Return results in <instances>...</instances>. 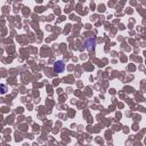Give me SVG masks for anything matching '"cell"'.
Masks as SVG:
<instances>
[{
    "instance_id": "cell-1",
    "label": "cell",
    "mask_w": 146,
    "mask_h": 146,
    "mask_svg": "<svg viewBox=\"0 0 146 146\" xmlns=\"http://www.w3.org/2000/svg\"><path fill=\"white\" fill-rule=\"evenodd\" d=\"M64 67H65L64 63H63V62H60V60H58V62H56V63H55L54 70H55V72H57V73H62V72L64 71Z\"/></svg>"
},
{
    "instance_id": "cell-2",
    "label": "cell",
    "mask_w": 146,
    "mask_h": 146,
    "mask_svg": "<svg viewBox=\"0 0 146 146\" xmlns=\"http://www.w3.org/2000/svg\"><path fill=\"white\" fill-rule=\"evenodd\" d=\"M86 46H87V49H88V50H94V48H95V46H96V40H95V38H89V39L87 40V42H86Z\"/></svg>"
}]
</instances>
